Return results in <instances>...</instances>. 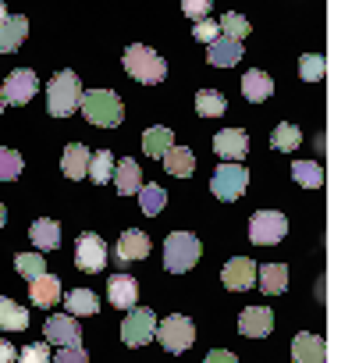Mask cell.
I'll list each match as a JSON object with an SVG mask.
<instances>
[{"label":"cell","instance_id":"cell-1","mask_svg":"<svg viewBox=\"0 0 359 363\" xmlns=\"http://www.w3.org/2000/svg\"><path fill=\"white\" fill-rule=\"evenodd\" d=\"M79 107H82V118L89 125H96V128H118L121 118H125V107H121L118 93H110V89H89V93H82Z\"/></svg>","mask_w":359,"mask_h":363},{"label":"cell","instance_id":"cell-2","mask_svg":"<svg viewBox=\"0 0 359 363\" xmlns=\"http://www.w3.org/2000/svg\"><path fill=\"white\" fill-rule=\"evenodd\" d=\"M121 65H125V72H128L135 82H146V86L167 79V65H164V57H160L153 47H146V43H132V47L125 50Z\"/></svg>","mask_w":359,"mask_h":363},{"label":"cell","instance_id":"cell-3","mask_svg":"<svg viewBox=\"0 0 359 363\" xmlns=\"http://www.w3.org/2000/svg\"><path fill=\"white\" fill-rule=\"evenodd\" d=\"M79 100H82V82L75 72H57L47 82V111L54 118H72L79 111Z\"/></svg>","mask_w":359,"mask_h":363},{"label":"cell","instance_id":"cell-4","mask_svg":"<svg viewBox=\"0 0 359 363\" xmlns=\"http://www.w3.org/2000/svg\"><path fill=\"white\" fill-rule=\"evenodd\" d=\"M200 253H203V246L193 232H171L167 242H164V267L171 274H186V271L196 267Z\"/></svg>","mask_w":359,"mask_h":363},{"label":"cell","instance_id":"cell-5","mask_svg":"<svg viewBox=\"0 0 359 363\" xmlns=\"http://www.w3.org/2000/svg\"><path fill=\"white\" fill-rule=\"evenodd\" d=\"M153 331H156V313L146 310V306H132L128 317L121 320V342L128 349H139V345L153 342Z\"/></svg>","mask_w":359,"mask_h":363},{"label":"cell","instance_id":"cell-6","mask_svg":"<svg viewBox=\"0 0 359 363\" xmlns=\"http://www.w3.org/2000/svg\"><path fill=\"white\" fill-rule=\"evenodd\" d=\"M156 338H160V345L167 352H186L196 342V324L189 317H182V313H174L164 324H156Z\"/></svg>","mask_w":359,"mask_h":363},{"label":"cell","instance_id":"cell-7","mask_svg":"<svg viewBox=\"0 0 359 363\" xmlns=\"http://www.w3.org/2000/svg\"><path fill=\"white\" fill-rule=\"evenodd\" d=\"M249 186V171L242 164H221L210 178V193L217 200H239Z\"/></svg>","mask_w":359,"mask_h":363},{"label":"cell","instance_id":"cell-8","mask_svg":"<svg viewBox=\"0 0 359 363\" xmlns=\"http://www.w3.org/2000/svg\"><path fill=\"white\" fill-rule=\"evenodd\" d=\"M285 232H288V218L278 211H256L249 218V239L256 246H274L285 239Z\"/></svg>","mask_w":359,"mask_h":363},{"label":"cell","instance_id":"cell-9","mask_svg":"<svg viewBox=\"0 0 359 363\" xmlns=\"http://www.w3.org/2000/svg\"><path fill=\"white\" fill-rule=\"evenodd\" d=\"M75 264H79V271H86V274L103 271V267H107V242H103L100 235H93V232L79 235V242H75Z\"/></svg>","mask_w":359,"mask_h":363},{"label":"cell","instance_id":"cell-10","mask_svg":"<svg viewBox=\"0 0 359 363\" xmlns=\"http://www.w3.org/2000/svg\"><path fill=\"white\" fill-rule=\"evenodd\" d=\"M36 89H40V82H36V72H29V68H15L8 79H4V104H15V107H22V104H29L33 96H36Z\"/></svg>","mask_w":359,"mask_h":363},{"label":"cell","instance_id":"cell-11","mask_svg":"<svg viewBox=\"0 0 359 363\" xmlns=\"http://www.w3.org/2000/svg\"><path fill=\"white\" fill-rule=\"evenodd\" d=\"M43 338H47L50 345H82V324H79L72 313L47 317V324H43Z\"/></svg>","mask_w":359,"mask_h":363},{"label":"cell","instance_id":"cell-12","mask_svg":"<svg viewBox=\"0 0 359 363\" xmlns=\"http://www.w3.org/2000/svg\"><path fill=\"white\" fill-rule=\"evenodd\" d=\"M146 257H149V239H146V232H135V228L121 232V239H118V246H114V260H118L121 267H128V264H139V260H146Z\"/></svg>","mask_w":359,"mask_h":363},{"label":"cell","instance_id":"cell-13","mask_svg":"<svg viewBox=\"0 0 359 363\" xmlns=\"http://www.w3.org/2000/svg\"><path fill=\"white\" fill-rule=\"evenodd\" d=\"M221 281H224V289H232V292H246V289L256 285V264H253L249 257H235V260L224 264Z\"/></svg>","mask_w":359,"mask_h":363},{"label":"cell","instance_id":"cell-14","mask_svg":"<svg viewBox=\"0 0 359 363\" xmlns=\"http://www.w3.org/2000/svg\"><path fill=\"white\" fill-rule=\"evenodd\" d=\"M214 153L221 160H242L249 153V135L242 128H221L214 135Z\"/></svg>","mask_w":359,"mask_h":363},{"label":"cell","instance_id":"cell-15","mask_svg":"<svg viewBox=\"0 0 359 363\" xmlns=\"http://www.w3.org/2000/svg\"><path fill=\"white\" fill-rule=\"evenodd\" d=\"M107 299L118 306V310H132L139 303V281L132 274H110L107 281Z\"/></svg>","mask_w":359,"mask_h":363},{"label":"cell","instance_id":"cell-16","mask_svg":"<svg viewBox=\"0 0 359 363\" xmlns=\"http://www.w3.org/2000/svg\"><path fill=\"white\" fill-rule=\"evenodd\" d=\"M292 359H295V363H324V359H327L324 338L313 335V331H299V335L292 338Z\"/></svg>","mask_w":359,"mask_h":363},{"label":"cell","instance_id":"cell-17","mask_svg":"<svg viewBox=\"0 0 359 363\" xmlns=\"http://www.w3.org/2000/svg\"><path fill=\"white\" fill-rule=\"evenodd\" d=\"M270 328H274V313L267 306H246L239 317V331L246 338H263V335H270Z\"/></svg>","mask_w":359,"mask_h":363},{"label":"cell","instance_id":"cell-18","mask_svg":"<svg viewBox=\"0 0 359 363\" xmlns=\"http://www.w3.org/2000/svg\"><path fill=\"white\" fill-rule=\"evenodd\" d=\"M25 33H29V18L25 15H8L4 22H0V54H15L25 43Z\"/></svg>","mask_w":359,"mask_h":363},{"label":"cell","instance_id":"cell-19","mask_svg":"<svg viewBox=\"0 0 359 363\" xmlns=\"http://www.w3.org/2000/svg\"><path fill=\"white\" fill-rule=\"evenodd\" d=\"M29 299L36 303V306H57L61 303V278L57 274H40V278H33L29 281Z\"/></svg>","mask_w":359,"mask_h":363},{"label":"cell","instance_id":"cell-20","mask_svg":"<svg viewBox=\"0 0 359 363\" xmlns=\"http://www.w3.org/2000/svg\"><path fill=\"white\" fill-rule=\"evenodd\" d=\"M110 178H114V186H118L121 196H132V193H139V186H142V171H139V164H135L132 157L118 160L114 171H110Z\"/></svg>","mask_w":359,"mask_h":363},{"label":"cell","instance_id":"cell-21","mask_svg":"<svg viewBox=\"0 0 359 363\" xmlns=\"http://www.w3.org/2000/svg\"><path fill=\"white\" fill-rule=\"evenodd\" d=\"M207 61L217 65V68H232V65H239V61H242V40L217 36V40L210 43V57H207Z\"/></svg>","mask_w":359,"mask_h":363},{"label":"cell","instance_id":"cell-22","mask_svg":"<svg viewBox=\"0 0 359 363\" xmlns=\"http://www.w3.org/2000/svg\"><path fill=\"white\" fill-rule=\"evenodd\" d=\"M270 93H274V82H270V75H267V72L249 68V72L242 75V96H246L249 104H263Z\"/></svg>","mask_w":359,"mask_h":363},{"label":"cell","instance_id":"cell-23","mask_svg":"<svg viewBox=\"0 0 359 363\" xmlns=\"http://www.w3.org/2000/svg\"><path fill=\"white\" fill-rule=\"evenodd\" d=\"M164 167H167V174H174V178H189V174L196 171V153H193L189 146H167Z\"/></svg>","mask_w":359,"mask_h":363},{"label":"cell","instance_id":"cell-24","mask_svg":"<svg viewBox=\"0 0 359 363\" xmlns=\"http://www.w3.org/2000/svg\"><path fill=\"white\" fill-rule=\"evenodd\" d=\"M256 281H260V292L281 296L288 289V267L285 264H263V267H256Z\"/></svg>","mask_w":359,"mask_h":363},{"label":"cell","instance_id":"cell-25","mask_svg":"<svg viewBox=\"0 0 359 363\" xmlns=\"http://www.w3.org/2000/svg\"><path fill=\"white\" fill-rule=\"evenodd\" d=\"M61 171H64L72 182L86 178V171H89V150H86L82 143H72V146L64 150V157H61Z\"/></svg>","mask_w":359,"mask_h":363},{"label":"cell","instance_id":"cell-26","mask_svg":"<svg viewBox=\"0 0 359 363\" xmlns=\"http://www.w3.org/2000/svg\"><path fill=\"white\" fill-rule=\"evenodd\" d=\"M25 328H29V310L0 296V331H25Z\"/></svg>","mask_w":359,"mask_h":363},{"label":"cell","instance_id":"cell-27","mask_svg":"<svg viewBox=\"0 0 359 363\" xmlns=\"http://www.w3.org/2000/svg\"><path fill=\"white\" fill-rule=\"evenodd\" d=\"M29 239L36 242V250H57L61 246V225L50 221V218H40V221H33Z\"/></svg>","mask_w":359,"mask_h":363},{"label":"cell","instance_id":"cell-28","mask_svg":"<svg viewBox=\"0 0 359 363\" xmlns=\"http://www.w3.org/2000/svg\"><path fill=\"white\" fill-rule=\"evenodd\" d=\"M64 303H68V313L72 317H93V313H100V299L89 289H72Z\"/></svg>","mask_w":359,"mask_h":363},{"label":"cell","instance_id":"cell-29","mask_svg":"<svg viewBox=\"0 0 359 363\" xmlns=\"http://www.w3.org/2000/svg\"><path fill=\"white\" fill-rule=\"evenodd\" d=\"M167 146H174V132H171V128L156 125V128H146V132H142V153H149V157H164Z\"/></svg>","mask_w":359,"mask_h":363},{"label":"cell","instance_id":"cell-30","mask_svg":"<svg viewBox=\"0 0 359 363\" xmlns=\"http://www.w3.org/2000/svg\"><path fill=\"white\" fill-rule=\"evenodd\" d=\"M292 178L299 182L302 189H320L324 186V167L313 164V160H295L292 164Z\"/></svg>","mask_w":359,"mask_h":363},{"label":"cell","instance_id":"cell-31","mask_svg":"<svg viewBox=\"0 0 359 363\" xmlns=\"http://www.w3.org/2000/svg\"><path fill=\"white\" fill-rule=\"evenodd\" d=\"M196 111H200V118H221L228 111V100L217 89H200L196 93Z\"/></svg>","mask_w":359,"mask_h":363},{"label":"cell","instance_id":"cell-32","mask_svg":"<svg viewBox=\"0 0 359 363\" xmlns=\"http://www.w3.org/2000/svg\"><path fill=\"white\" fill-rule=\"evenodd\" d=\"M299 143H302V132H299L295 125H288V121H281V125L270 132V146L281 150V153H292Z\"/></svg>","mask_w":359,"mask_h":363},{"label":"cell","instance_id":"cell-33","mask_svg":"<svg viewBox=\"0 0 359 363\" xmlns=\"http://www.w3.org/2000/svg\"><path fill=\"white\" fill-rule=\"evenodd\" d=\"M110 171H114V157H110V150H96V157H89V171H86V178H93L96 186H103V182H110Z\"/></svg>","mask_w":359,"mask_h":363},{"label":"cell","instance_id":"cell-34","mask_svg":"<svg viewBox=\"0 0 359 363\" xmlns=\"http://www.w3.org/2000/svg\"><path fill=\"white\" fill-rule=\"evenodd\" d=\"M22 167H25V160H22L18 150L0 146V182H15V178L22 174Z\"/></svg>","mask_w":359,"mask_h":363},{"label":"cell","instance_id":"cell-35","mask_svg":"<svg viewBox=\"0 0 359 363\" xmlns=\"http://www.w3.org/2000/svg\"><path fill=\"white\" fill-rule=\"evenodd\" d=\"M164 203H167V193L160 189V186H139V207H142V214H160L164 211Z\"/></svg>","mask_w":359,"mask_h":363},{"label":"cell","instance_id":"cell-36","mask_svg":"<svg viewBox=\"0 0 359 363\" xmlns=\"http://www.w3.org/2000/svg\"><path fill=\"white\" fill-rule=\"evenodd\" d=\"M324 72H327V61L320 54H302L299 57V79L302 82H320Z\"/></svg>","mask_w":359,"mask_h":363},{"label":"cell","instance_id":"cell-37","mask_svg":"<svg viewBox=\"0 0 359 363\" xmlns=\"http://www.w3.org/2000/svg\"><path fill=\"white\" fill-rule=\"evenodd\" d=\"M15 271L22 274V278H40V274H47V260L40 257V253H18L15 257Z\"/></svg>","mask_w":359,"mask_h":363},{"label":"cell","instance_id":"cell-38","mask_svg":"<svg viewBox=\"0 0 359 363\" xmlns=\"http://www.w3.org/2000/svg\"><path fill=\"white\" fill-rule=\"evenodd\" d=\"M221 33H228L232 40H246L253 29H249V18H242L239 11H228V15L221 18Z\"/></svg>","mask_w":359,"mask_h":363},{"label":"cell","instance_id":"cell-39","mask_svg":"<svg viewBox=\"0 0 359 363\" xmlns=\"http://www.w3.org/2000/svg\"><path fill=\"white\" fill-rule=\"evenodd\" d=\"M50 342H33V345H25L22 352H18V359L15 363H50Z\"/></svg>","mask_w":359,"mask_h":363},{"label":"cell","instance_id":"cell-40","mask_svg":"<svg viewBox=\"0 0 359 363\" xmlns=\"http://www.w3.org/2000/svg\"><path fill=\"white\" fill-rule=\"evenodd\" d=\"M50 363H89V352H86L82 345H61V349L50 356Z\"/></svg>","mask_w":359,"mask_h":363},{"label":"cell","instance_id":"cell-41","mask_svg":"<svg viewBox=\"0 0 359 363\" xmlns=\"http://www.w3.org/2000/svg\"><path fill=\"white\" fill-rule=\"evenodd\" d=\"M210 8H214V0H182V15H186V18H193V22L207 18V15H210Z\"/></svg>","mask_w":359,"mask_h":363},{"label":"cell","instance_id":"cell-42","mask_svg":"<svg viewBox=\"0 0 359 363\" xmlns=\"http://www.w3.org/2000/svg\"><path fill=\"white\" fill-rule=\"evenodd\" d=\"M193 36H196L200 43H214V40L221 36V26H217V22H210V18H200V22H196V29H193Z\"/></svg>","mask_w":359,"mask_h":363},{"label":"cell","instance_id":"cell-43","mask_svg":"<svg viewBox=\"0 0 359 363\" xmlns=\"http://www.w3.org/2000/svg\"><path fill=\"white\" fill-rule=\"evenodd\" d=\"M203 363H239V359H235L228 349H210V356H207Z\"/></svg>","mask_w":359,"mask_h":363},{"label":"cell","instance_id":"cell-44","mask_svg":"<svg viewBox=\"0 0 359 363\" xmlns=\"http://www.w3.org/2000/svg\"><path fill=\"white\" fill-rule=\"evenodd\" d=\"M18 359V349L11 342H0V363H15Z\"/></svg>","mask_w":359,"mask_h":363},{"label":"cell","instance_id":"cell-45","mask_svg":"<svg viewBox=\"0 0 359 363\" xmlns=\"http://www.w3.org/2000/svg\"><path fill=\"white\" fill-rule=\"evenodd\" d=\"M4 221H8V211H4V203H0V228H4Z\"/></svg>","mask_w":359,"mask_h":363},{"label":"cell","instance_id":"cell-46","mask_svg":"<svg viewBox=\"0 0 359 363\" xmlns=\"http://www.w3.org/2000/svg\"><path fill=\"white\" fill-rule=\"evenodd\" d=\"M4 18H8V8H4V4H0V22H4Z\"/></svg>","mask_w":359,"mask_h":363},{"label":"cell","instance_id":"cell-47","mask_svg":"<svg viewBox=\"0 0 359 363\" xmlns=\"http://www.w3.org/2000/svg\"><path fill=\"white\" fill-rule=\"evenodd\" d=\"M0 111H4V96H0Z\"/></svg>","mask_w":359,"mask_h":363}]
</instances>
